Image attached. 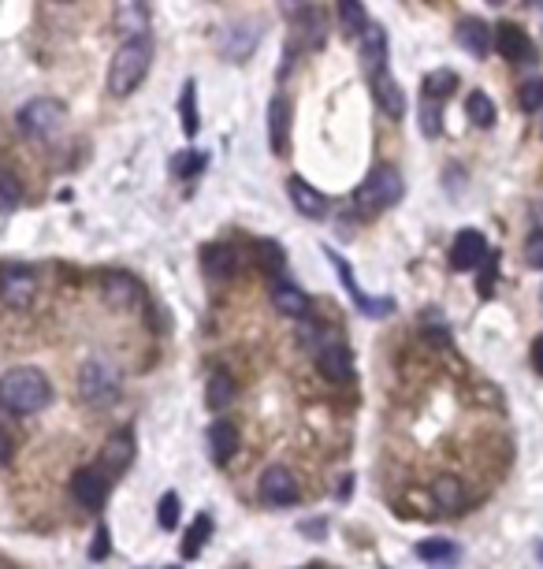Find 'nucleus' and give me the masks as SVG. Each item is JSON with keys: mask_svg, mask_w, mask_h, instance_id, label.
Here are the masks:
<instances>
[{"mask_svg": "<svg viewBox=\"0 0 543 569\" xmlns=\"http://www.w3.org/2000/svg\"><path fill=\"white\" fill-rule=\"evenodd\" d=\"M79 395L90 406H112L120 398V372L105 358H90L79 369Z\"/></svg>", "mask_w": 543, "mask_h": 569, "instance_id": "20e7f679", "label": "nucleus"}, {"mask_svg": "<svg viewBox=\"0 0 543 569\" xmlns=\"http://www.w3.org/2000/svg\"><path fill=\"white\" fill-rule=\"evenodd\" d=\"M179 112H183V134H186V138H194V134H198V127H201V120H198V82H194V79L183 86Z\"/></svg>", "mask_w": 543, "mask_h": 569, "instance_id": "bb28decb", "label": "nucleus"}, {"mask_svg": "<svg viewBox=\"0 0 543 569\" xmlns=\"http://www.w3.org/2000/svg\"><path fill=\"white\" fill-rule=\"evenodd\" d=\"M38 294V276L27 265H8L0 272V302L8 309H27Z\"/></svg>", "mask_w": 543, "mask_h": 569, "instance_id": "423d86ee", "label": "nucleus"}, {"mask_svg": "<svg viewBox=\"0 0 543 569\" xmlns=\"http://www.w3.org/2000/svg\"><path fill=\"white\" fill-rule=\"evenodd\" d=\"M335 15H339V27H343L346 38H361L369 27V12L361 0H335Z\"/></svg>", "mask_w": 543, "mask_h": 569, "instance_id": "393cba45", "label": "nucleus"}, {"mask_svg": "<svg viewBox=\"0 0 543 569\" xmlns=\"http://www.w3.org/2000/svg\"><path fill=\"white\" fill-rule=\"evenodd\" d=\"M491 287H495V253H491V265H488V272L480 276V294L488 298V294H491Z\"/></svg>", "mask_w": 543, "mask_h": 569, "instance_id": "a19ab883", "label": "nucleus"}, {"mask_svg": "<svg viewBox=\"0 0 543 569\" xmlns=\"http://www.w3.org/2000/svg\"><path fill=\"white\" fill-rule=\"evenodd\" d=\"M179 514H183V506H179V495L175 491H164L160 495V503H157V521H160V529H179Z\"/></svg>", "mask_w": 543, "mask_h": 569, "instance_id": "72a5a7b5", "label": "nucleus"}, {"mask_svg": "<svg viewBox=\"0 0 543 569\" xmlns=\"http://www.w3.org/2000/svg\"><path fill=\"white\" fill-rule=\"evenodd\" d=\"M209 450H212V462L227 465L239 454V428L231 421H216L209 428Z\"/></svg>", "mask_w": 543, "mask_h": 569, "instance_id": "412c9836", "label": "nucleus"}, {"mask_svg": "<svg viewBox=\"0 0 543 569\" xmlns=\"http://www.w3.org/2000/svg\"><path fill=\"white\" fill-rule=\"evenodd\" d=\"M361 64H365V71L369 75H376V71H384L387 67V34L380 23H372L369 19V27H365V34H361Z\"/></svg>", "mask_w": 543, "mask_h": 569, "instance_id": "aec40b11", "label": "nucleus"}, {"mask_svg": "<svg viewBox=\"0 0 543 569\" xmlns=\"http://www.w3.org/2000/svg\"><path fill=\"white\" fill-rule=\"evenodd\" d=\"M525 261H529L532 268H543V231L529 235V242H525Z\"/></svg>", "mask_w": 543, "mask_h": 569, "instance_id": "4c0bfd02", "label": "nucleus"}, {"mask_svg": "<svg viewBox=\"0 0 543 569\" xmlns=\"http://www.w3.org/2000/svg\"><path fill=\"white\" fill-rule=\"evenodd\" d=\"M287 194H291L294 209L302 212V216H309V220H324V216H328V198L320 194L317 186L305 183V179H291V183H287Z\"/></svg>", "mask_w": 543, "mask_h": 569, "instance_id": "6ab92c4d", "label": "nucleus"}, {"mask_svg": "<svg viewBox=\"0 0 543 569\" xmlns=\"http://www.w3.org/2000/svg\"><path fill=\"white\" fill-rule=\"evenodd\" d=\"M465 112H469V120L477 123V127H495V105H491L488 93L473 90L465 97Z\"/></svg>", "mask_w": 543, "mask_h": 569, "instance_id": "c85d7f7f", "label": "nucleus"}, {"mask_svg": "<svg viewBox=\"0 0 543 569\" xmlns=\"http://www.w3.org/2000/svg\"><path fill=\"white\" fill-rule=\"evenodd\" d=\"M328 257H332V265H335V272H339V279L346 283V294H350V302L358 305L361 313H369V317H384V313H391V302H387V298H365V291L358 287V279H354L350 265H346L339 253L328 250Z\"/></svg>", "mask_w": 543, "mask_h": 569, "instance_id": "f3484780", "label": "nucleus"}, {"mask_svg": "<svg viewBox=\"0 0 543 569\" xmlns=\"http://www.w3.org/2000/svg\"><path fill=\"white\" fill-rule=\"evenodd\" d=\"M495 53H503L510 64H529L536 49H532L529 34L517 27V23H499L495 30Z\"/></svg>", "mask_w": 543, "mask_h": 569, "instance_id": "2eb2a0df", "label": "nucleus"}, {"mask_svg": "<svg viewBox=\"0 0 543 569\" xmlns=\"http://www.w3.org/2000/svg\"><path fill=\"white\" fill-rule=\"evenodd\" d=\"M134 462V436L131 432H116V436L108 439L105 447H101V458H97V469L105 473L108 480L112 477H123Z\"/></svg>", "mask_w": 543, "mask_h": 569, "instance_id": "9d476101", "label": "nucleus"}, {"mask_svg": "<svg viewBox=\"0 0 543 569\" xmlns=\"http://www.w3.org/2000/svg\"><path fill=\"white\" fill-rule=\"evenodd\" d=\"M484 257H488V239L480 235L477 227L458 231V239H454V246H451V268L454 272H469V268H477Z\"/></svg>", "mask_w": 543, "mask_h": 569, "instance_id": "9b49d317", "label": "nucleus"}, {"mask_svg": "<svg viewBox=\"0 0 543 569\" xmlns=\"http://www.w3.org/2000/svg\"><path fill=\"white\" fill-rule=\"evenodd\" d=\"M402 194H406V183H402L398 168L380 164V168H372V172L365 175V183L358 186L354 201H358V209L365 212V216H376V212L395 209L398 201H402Z\"/></svg>", "mask_w": 543, "mask_h": 569, "instance_id": "7ed1b4c3", "label": "nucleus"}, {"mask_svg": "<svg viewBox=\"0 0 543 569\" xmlns=\"http://www.w3.org/2000/svg\"><path fill=\"white\" fill-rule=\"evenodd\" d=\"M257 38H261V30L257 27H246V23H235V27L224 34V56L227 60H246V56H253V49H257Z\"/></svg>", "mask_w": 543, "mask_h": 569, "instance_id": "b1692460", "label": "nucleus"}, {"mask_svg": "<svg viewBox=\"0 0 543 569\" xmlns=\"http://www.w3.org/2000/svg\"><path fill=\"white\" fill-rule=\"evenodd\" d=\"M205 164H209L205 153H198V149H183V153H175L172 157V172L179 175V179H190V175H198Z\"/></svg>", "mask_w": 543, "mask_h": 569, "instance_id": "473e14b6", "label": "nucleus"}, {"mask_svg": "<svg viewBox=\"0 0 543 569\" xmlns=\"http://www.w3.org/2000/svg\"><path fill=\"white\" fill-rule=\"evenodd\" d=\"M268 142H272L276 157L291 153V101L279 97V93L272 97V105H268Z\"/></svg>", "mask_w": 543, "mask_h": 569, "instance_id": "ddd939ff", "label": "nucleus"}, {"mask_svg": "<svg viewBox=\"0 0 543 569\" xmlns=\"http://www.w3.org/2000/svg\"><path fill=\"white\" fill-rule=\"evenodd\" d=\"M112 19H116V30L123 34V41L149 38V4L146 0H116Z\"/></svg>", "mask_w": 543, "mask_h": 569, "instance_id": "f8f14e48", "label": "nucleus"}, {"mask_svg": "<svg viewBox=\"0 0 543 569\" xmlns=\"http://www.w3.org/2000/svg\"><path fill=\"white\" fill-rule=\"evenodd\" d=\"M532 369L543 376V335L536 339V343H532Z\"/></svg>", "mask_w": 543, "mask_h": 569, "instance_id": "37998d69", "label": "nucleus"}, {"mask_svg": "<svg viewBox=\"0 0 543 569\" xmlns=\"http://www.w3.org/2000/svg\"><path fill=\"white\" fill-rule=\"evenodd\" d=\"M101 294H105V302L112 305V309H120V313H127V309H138L142 305V283L134 276H127V272H108L105 279H101Z\"/></svg>", "mask_w": 543, "mask_h": 569, "instance_id": "6e6552de", "label": "nucleus"}, {"mask_svg": "<svg viewBox=\"0 0 543 569\" xmlns=\"http://www.w3.org/2000/svg\"><path fill=\"white\" fill-rule=\"evenodd\" d=\"M488 4H491V8H503L506 0H488Z\"/></svg>", "mask_w": 543, "mask_h": 569, "instance_id": "c03bdc74", "label": "nucleus"}, {"mask_svg": "<svg viewBox=\"0 0 543 569\" xmlns=\"http://www.w3.org/2000/svg\"><path fill=\"white\" fill-rule=\"evenodd\" d=\"M272 305H276L283 317H291V320L309 317V298H305L294 283H276V287H272Z\"/></svg>", "mask_w": 543, "mask_h": 569, "instance_id": "5701e85b", "label": "nucleus"}, {"mask_svg": "<svg viewBox=\"0 0 543 569\" xmlns=\"http://www.w3.org/2000/svg\"><path fill=\"white\" fill-rule=\"evenodd\" d=\"M454 38H458V45H462L465 53L477 56V60H484V56L491 53V45H495L491 27L484 23V19H477V15H465L462 23L454 27Z\"/></svg>", "mask_w": 543, "mask_h": 569, "instance_id": "a211bd4d", "label": "nucleus"}, {"mask_svg": "<svg viewBox=\"0 0 543 569\" xmlns=\"http://www.w3.org/2000/svg\"><path fill=\"white\" fill-rule=\"evenodd\" d=\"M261 499L268 506H294L298 503V480H294L291 469H283V465H268L265 473H261Z\"/></svg>", "mask_w": 543, "mask_h": 569, "instance_id": "0eeeda50", "label": "nucleus"}, {"mask_svg": "<svg viewBox=\"0 0 543 569\" xmlns=\"http://www.w3.org/2000/svg\"><path fill=\"white\" fill-rule=\"evenodd\" d=\"M205 398H209V410H227V406H231V398H235V380H231L227 372H216V376L209 380Z\"/></svg>", "mask_w": 543, "mask_h": 569, "instance_id": "cd10ccee", "label": "nucleus"}, {"mask_svg": "<svg viewBox=\"0 0 543 569\" xmlns=\"http://www.w3.org/2000/svg\"><path fill=\"white\" fill-rule=\"evenodd\" d=\"M201 257H205V272L212 279H224L227 283V279L239 276V253H235V246H209Z\"/></svg>", "mask_w": 543, "mask_h": 569, "instance_id": "4be33fe9", "label": "nucleus"}, {"mask_svg": "<svg viewBox=\"0 0 543 569\" xmlns=\"http://www.w3.org/2000/svg\"><path fill=\"white\" fill-rule=\"evenodd\" d=\"M23 205V183L8 168H0V212H15Z\"/></svg>", "mask_w": 543, "mask_h": 569, "instance_id": "2f4dec72", "label": "nucleus"}, {"mask_svg": "<svg viewBox=\"0 0 543 569\" xmlns=\"http://www.w3.org/2000/svg\"><path fill=\"white\" fill-rule=\"evenodd\" d=\"M49 402H53V384L34 365H15L0 376V410L15 413V417H34Z\"/></svg>", "mask_w": 543, "mask_h": 569, "instance_id": "f257e3e1", "label": "nucleus"}, {"mask_svg": "<svg viewBox=\"0 0 543 569\" xmlns=\"http://www.w3.org/2000/svg\"><path fill=\"white\" fill-rule=\"evenodd\" d=\"M253 250H257V261H261V268H265V272H279V268H283V246H279V242L261 239Z\"/></svg>", "mask_w": 543, "mask_h": 569, "instance_id": "f704fd0d", "label": "nucleus"}, {"mask_svg": "<svg viewBox=\"0 0 543 569\" xmlns=\"http://www.w3.org/2000/svg\"><path fill=\"white\" fill-rule=\"evenodd\" d=\"M71 495H75L79 506H86V510H101L108 499V477L97 465H86V469H79V473L71 477Z\"/></svg>", "mask_w": 543, "mask_h": 569, "instance_id": "1a4fd4ad", "label": "nucleus"}, {"mask_svg": "<svg viewBox=\"0 0 543 569\" xmlns=\"http://www.w3.org/2000/svg\"><path fill=\"white\" fill-rule=\"evenodd\" d=\"M209 536H212V517L209 514H198V517H194V525H190V532H186V540H183V558L198 555Z\"/></svg>", "mask_w": 543, "mask_h": 569, "instance_id": "7c9ffc66", "label": "nucleus"}, {"mask_svg": "<svg viewBox=\"0 0 543 569\" xmlns=\"http://www.w3.org/2000/svg\"><path fill=\"white\" fill-rule=\"evenodd\" d=\"M454 90H458V75L447 71V67H439V71H432V75H424V90H421L424 101L439 105V101H447Z\"/></svg>", "mask_w": 543, "mask_h": 569, "instance_id": "a878e982", "label": "nucleus"}, {"mask_svg": "<svg viewBox=\"0 0 543 569\" xmlns=\"http://www.w3.org/2000/svg\"><path fill=\"white\" fill-rule=\"evenodd\" d=\"M369 82H372V97H376L380 112L391 116V120H402V116H406V93H402V86L391 79V71L384 67V71L369 75Z\"/></svg>", "mask_w": 543, "mask_h": 569, "instance_id": "4468645a", "label": "nucleus"}, {"mask_svg": "<svg viewBox=\"0 0 543 569\" xmlns=\"http://www.w3.org/2000/svg\"><path fill=\"white\" fill-rule=\"evenodd\" d=\"M279 12L294 23V19H302L305 12H313V0H279Z\"/></svg>", "mask_w": 543, "mask_h": 569, "instance_id": "58836bf2", "label": "nucleus"}, {"mask_svg": "<svg viewBox=\"0 0 543 569\" xmlns=\"http://www.w3.org/2000/svg\"><path fill=\"white\" fill-rule=\"evenodd\" d=\"M417 555H421L424 562H432V566H447V562L458 558V547H454L451 540H421L417 543Z\"/></svg>", "mask_w": 543, "mask_h": 569, "instance_id": "c756f323", "label": "nucleus"}, {"mask_svg": "<svg viewBox=\"0 0 543 569\" xmlns=\"http://www.w3.org/2000/svg\"><path fill=\"white\" fill-rule=\"evenodd\" d=\"M105 555H108V529L101 525V529H97V540H93V558L101 562Z\"/></svg>", "mask_w": 543, "mask_h": 569, "instance_id": "ea45409f", "label": "nucleus"}, {"mask_svg": "<svg viewBox=\"0 0 543 569\" xmlns=\"http://www.w3.org/2000/svg\"><path fill=\"white\" fill-rule=\"evenodd\" d=\"M12 462V436L0 428V465H8Z\"/></svg>", "mask_w": 543, "mask_h": 569, "instance_id": "79ce46f5", "label": "nucleus"}, {"mask_svg": "<svg viewBox=\"0 0 543 569\" xmlns=\"http://www.w3.org/2000/svg\"><path fill=\"white\" fill-rule=\"evenodd\" d=\"M149 67H153V38L123 41L116 56H112V67H108V93L112 97H131L146 82Z\"/></svg>", "mask_w": 543, "mask_h": 569, "instance_id": "f03ea898", "label": "nucleus"}, {"mask_svg": "<svg viewBox=\"0 0 543 569\" xmlns=\"http://www.w3.org/2000/svg\"><path fill=\"white\" fill-rule=\"evenodd\" d=\"M64 116L67 112L56 97H34V101H27V105L15 112V123H19V131L27 134V138H49V134L60 131Z\"/></svg>", "mask_w": 543, "mask_h": 569, "instance_id": "39448f33", "label": "nucleus"}, {"mask_svg": "<svg viewBox=\"0 0 543 569\" xmlns=\"http://www.w3.org/2000/svg\"><path fill=\"white\" fill-rule=\"evenodd\" d=\"M317 369L324 380H332V384H346V380H354V358H350V350L339 343H324L317 350Z\"/></svg>", "mask_w": 543, "mask_h": 569, "instance_id": "dca6fc26", "label": "nucleus"}, {"mask_svg": "<svg viewBox=\"0 0 543 569\" xmlns=\"http://www.w3.org/2000/svg\"><path fill=\"white\" fill-rule=\"evenodd\" d=\"M421 131L428 134V138H436V134L443 131V116H439V105H432V101H424V105H421Z\"/></svg>", "mask_w": 543, "mask_h": 569, "instance_id": "e433bc0d", "label": "nucleus"}, {"mask_svg": "<svg viewBox=\"0 0 543 569\" xmlns=\"http://www.w3.org/2000/svg\"><path fill=\"white\" fill-rule=\"evenodd\" d=\"M517 101H521V108H525V112H543V79L525 82V86H521V93H517Z\"/></svg>", "mask_w": 543, "mask_h": 569, "instance_id": "c9c22d12", "label": "nucleus"}]
</instances>
